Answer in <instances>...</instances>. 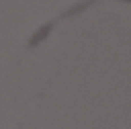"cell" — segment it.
I'll return each instance as SVG.
<instances>
[{
	"label": "cell",
	"mask_w": 131,
	"mask_h": 129,
	"mask_svg": "<svg viewBox=\"0 0 131 129\" xmlns=\"http://www.w3.org/2000/svg\"><path fill=\"white\" fill-rule=\"evenodd\" d=\"M127 2H131V0H127Z\"/></svg>",
	"instance_id": "cell-1"
}]
</instances>
